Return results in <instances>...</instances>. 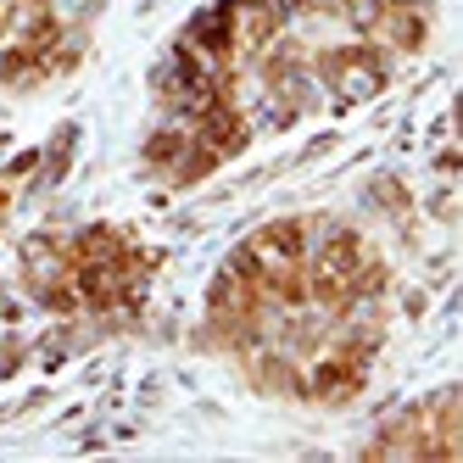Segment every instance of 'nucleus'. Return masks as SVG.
I'll list each match as a JSON object with an SVG mask.
<instances>
[{"label":"nucleus","instance_id":"423d86ee","mask_svg":"<svg viewBox=\"0 0 463 463\" xmlns=\"http://www.w3.org/2000/svg\"><path fill=\"white\" fill-rule=\"evenodd\" d=\"M17 168H23V156L12 162V156H6V146H0V223H6V213H12V195H17V179H12Z\"/></svg>","mask_w":463,"mask_h":463},{"label":"nucleus","instance_id":"f257e3e1","mask_svg":"<svg viewBox=\"0 0 463 463\" xmlns=\"http://www.w3.org/2000/svg\"><path fill=\"white\" fill-rule=\"evenodd\" d=\"M430 0H218L151 84L146 168L202 184L262 135L380 95L430 40Z\"/></svg>","mask_w":463,"mask_h":463},{"label":"nucleus","instance_id":"7ed1b4c3","mask_svg":"<svg viewBox=\"0 0 463 463\" xmlns=\"http://www.w3.org/2000/svg\"><path fill=\"white\" fill-rule=\"evenodd\" d=\"M23 274L51 313L68 318H123L146 302L156 257L123 229H79L28 246Z\"/></svg>","mask_w":463,"mask_h":463},{"label":"nucleus","instance_id":"39448f33","mask_svg":"<svg viewBox=\"0 0 463 463\" xmlns=\"http://www.w3.org/2000/svg\"><path fill=\"white\" fill-rule=\"evenodd\" d=\"M380 458H458V391H436L430 402H413L396 413L380 436L369 441Z\"/></svg>","mask_w":463,"mask_h":463},{"label":"nucleus","instance_id":"f03ea898","mask_svg":"<svg viewBox=\"0 0 463 463\" xmlns=\"http://www.w3.org/2000/svg\"><path fill=\"white\" fill-rule=\"evenodd\" d=\"M391 324L380 251L335 218H279L223 257L202 341L246 385L335 408L369 385Z\"/></svg>","mask_w":463,"mask_h":463},{"label":"nucleus","instance_id":"20e7f679","mask_svg":"<svg viewBox=\"0 0 463 463\" xmlns=\"http://www.w3.org/2000/svg\"><path fill=\"white\" fill-rule=\"evenodd\" d=\"M101 0H0V90H28L84 56Z\"/></svg>","mask_w":463,"mask_h":463}]
</instances>
